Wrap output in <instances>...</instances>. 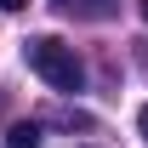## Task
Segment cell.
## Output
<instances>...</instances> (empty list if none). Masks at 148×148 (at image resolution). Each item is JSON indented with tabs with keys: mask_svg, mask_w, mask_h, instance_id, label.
<instances>
[{
	"mask_svg": "<svg viewBox=\"0 0 148 148\" xmlns=\"http://www.w3.org/2000/svg\"><path fill=\"white\" fill-rule=\"evenodd\" d=\"M23 6H29V0H0V12H23Z\"/></svg>",
	"mask_w": 148,
	"mask_h": 148,
	"instance_id": "277c9868",
	"label": "cell"
},
{
	"mask_svg": "<svg viewBox=\"0 0 148 148\" xmlns=\"http://www.w3.org/2000/svg\"><path fill=\"white\" fill-rule=\"evenodd\" d=\"M63 17H80V23H103V17H114L120 12V0H51Z\"/></svg>",
	"mask_w": 148,
	"mask_h": 148,
	"instance_id": "7a4b0ae2",
	"label": "cell"
},
{
	"mask_svg": "<svg viewBox=\"0 0 148 148\" xmlns=\"http://www.w3.org/2000/svg\"><path fill=\"white\" fill-rule=\"evenodd\" d=\"M137 125H143V137H148V108H143V114H137Z\"/></svg>",
	"mask_w": 148,
	"mask_h": 148,
	"instance_id": "5b68a950",
	"label": "cell"
},
{
	"mask_svg": "<svg viewBox=\"0 0 148 148\" xmlns=\"http://www.w3.org/2000/svg\"><path fill=\"white\" fill-rule=\"evenodd\" d=\"M137 6H143V17H148V0H137Z\"/></svg>",
	"mask_w": 148,
	"mask_h": 148,
	"instance_id": "8992f818",
	"label": "cell"
},
{
	"mask_svg": "<svg viewBox=\"0 0 148 148\" xmlns=\"http://www.w3.org/2000/svg\"><path fill=\"white\" fill-rule=\"evenodd\" d=\"M23 57H29V69H34L51 91H80V86H86V69H80L74 46H63L57 34H34L23 46Z\"/></svg>",
	"mask_w": 148,
	"mask_h": 148,
	"instance_id": "6da1fadb",
	"label": "cell"
},
{
	"mask_svg": "<svg viewBox=\"0 0 148 148\" xmlns=\"http://www.w3.org/2000/svg\"><path fill=\"white\" fill-rule=\"evenodd\" d=\"M6 148H40V125L29 120V125H12L6 131Z\"/></svg>",
	"mask_w": 148,
	"mask_h": 148,
	"instance_id": "3957f363",
	"label": "cell"
}]
</instances>
